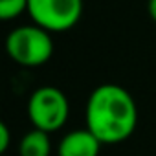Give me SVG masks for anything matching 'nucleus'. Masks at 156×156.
I'll return each instance as SVG.
<instances>
[{
  "label": "nucleus",
  "instance_id": "nucleus-1",
  "mask_svg": "<svg viewBox=\"0 0 156 156\" xmlns=\"http://www.w3.org/2000/svg\"><path fill=\"white\" fill-rule=\"evenodd\" d=\"M87 129L103 143H119L130 138L138 125V107L129 90L119 85H99L87 101Z\"/></svg>",
  "mask_w": 156,
  "mask_h": 156
},
{
  "label": "nucleus",
  "instance_id": "nucleus-8",
  "mask_svg": "<svg viewBox=\"0 0 156 156\" xmlns=\"http://www.w3.org/2000/svg\"><path fill=\"white\" fill-rule=\"evenodd\" d=\"M9 134L11 132L8 129V125L6 123H0V152H2V156H6V152L9 149V140H11Z\"/></svg>",
  "mask_w": 156,
  "mask_h": 156
},
{
  "label": "nucleus",
  "instance_id": "nucleus-3",
  "mask_svg": "<svg viewBox=\"0 0 156 156\" xmlns=\"http://www.w3.org/2000/svg\"><path fill=\"white\" fill-rule=\"evenodd\" d=\"M70 114L68 98L57 87H41L28 99V118L33 129L42 132L59 130Z\"/></svg>",
  "mask_w": 156,
  "mask_h": 156
},
{
  "label": "nucleus",
  "instance_id": "nucleus-6",
  "mask_svg": "<svg viewBox=\"0 0 156 156\" xmlns=\"http://www.w3.org/2000/svg\"><path fill=\"white\" fill-rule=\"evenodd\" d=\"M51 141L50 134L39 129L26 132L19 143V156H50Z\"/></svg>",
  "mask_w": 156,
  "mask_h": 156
},
{
  "label": "nucleus",
  "instance_id": "nucleus-9",
  "mask_svg": "<svg viewBox=\"0 0 156 156\" xmlns=\"http://www.w3.org/2000/svg\"><path fill=\"white\" fill-rule=\"evenodd\" d=\"M147 11H149V17L156 22V0H147Z\"/></svg>",
  "mask_w": 156,
  "mask_h": 156
},
{
  "label": "nucleus",
  "instance_id": "nucleus-4",
  "mask_svg": "<svg viewBox=\"0 0 156 156\" xmlns=\"http://www.w3.org/2000/svg\"><path fill=\"white\" fill-rule=\"evenodd\" d=\"M28 13L31 22L42 30L68 31L83 15V0H30Z\"/></svg>",
  "mask_w": 156,
  "mask_h": 156
},
{
  "label": "nucleus",
  "instance_id": "nucleus-2",
  "mask_svg": "<svg viewBox=\"0 0 156 156\" xmlns=\"http://www.w3.org/2000/svg\"><path fill=\"white\" fill-rule=\"evenodd\" d=\"M6 51L11 61L20 66L35 68L46 64L53 55V41L50 31L37 24L19 26L6 37Z\"/></svg>",
  "mask_w": 156,
  "mask_h": 156
},
{
  "label": "nucleus",
  "instance_id": "nucleus-7",
  "mask_svg": "<svg viewBox=\"0 0 156 156\" xmlns=\"http://www.w3.org/2000/svg\"><path fill=\"white\" fill-rule=\"evenodd\" d=\"M30 8V0H0V19L11 20L26 13Z\"/></svg>",
  "mask_w": 156,
  "mask_h": 156
},
{
  "label": "nucleus",
  "instance_id": "nucleus-5",
  "mask_svg": "<svg viewBox=\"0 0 156 156\" xmlns=\"http://www.w3.org/2000/svg\"><path fill=\"white\" fill-rule=\"evenodd\" d=\"M101 141L85 127L68 132L59 143V156H99Z\"/></svg>",
  "mask_w": 156,
  "mask_h": 156
}]
</instances>
